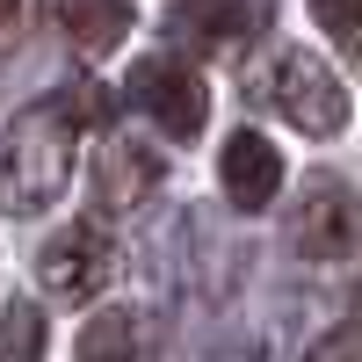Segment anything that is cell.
I'll return each mask as SVG.
<instances>
[{
  "mask_svg": "<svg viewBox=\"0 0 362 362\" xmlns=\"http://www.w3.org/2000/svg\"><path fill=\"white\" fill-rule=\"evenodd\" d=\"M73 167V102H37L22 109L8 138H0V210L8 218H37L58 203Z\"/></svg>",
  "mask_w": 362,
  "mask_h": 362,
  "instance_id": "obj_1",
  "label": "cell"
},
{
  "mask_svg": "<svg viewBox=\"0 0 362 362\" xmlns=\"http://www.w3.org/2000/svg\"><path fill=\"white\" fill-rule=\"evenodd\" d=\"M254 102L290 116V131H305V138H334L348 124V87H341V73H326V58H312V51H276L254 73Z\"/></svg>",
  "mask_w": 362,
  "mask_h": 362,
  "instance_id": "obj_2",
  "label": "cell"
},
{
  "mask_svg": "<svg viewBox=\"0 0 362 362\" xmlns=\"http://www.w3.org/2000/svg\"><path fill=\"white\" fill-rule=\"evenodd\" d=\"M290 247L305 261H341L348 247H362V196L334 174H312L290 210Z\"/></svg>",
  "mask_w": 362,
  "mask_h": 362,
  "instance_id": "obj_3",
  "label": "cell"
},
{
  "mask_svg": "<svg viewBox=\"0 0 362 362\" xmlns=\"http://www.w3.org/2000/svg\"><path fill=\"white\" fill-rule=\"evenodd\" d=\"M124 95H131V109H138V116H153V124H160L167 138H181V145H189V138L203 131V116H210L203 80H196L189 66H181V58H160V51L131 66Z\"/></svg>",
  "mask_w": 362,
  "mask_h": 362,
  "instance_id": "obj_4",
  "label": "cell"
},
{
  "mask_svg": "<svg viewBox=\"0 0 362 362\" xmlns=\"http://www.w3.org/2000/svg\"><path fill=\"white\" fill-rule=\"evenodd\" d=\"M109 276H116V247H109L95 225H66L37 254V283L58 297V305H87V297H102Z\"/></svg>",
  "mask_w": 362,
  "mask_h": 362,
  "instance_id": "obj_5",
  "label": "cell"
},
{
  "mask_svg": "<svg viewBox=\"0 0 362 362\" xmlns=\"http://www.w3.org/2000/svg\"><path fill=\"white\" fill-rule=\"evenodd\" d=\"M261 29H268V0H181V8L167 15V37L203 51V58L247 51Z\"/></svg>",
  "mask_w": 362,
  "mask_h": 362,
  "instance_id": "obj_6",
  "label": "cell"
},
{
  "mask_svg": "<svg viewBox=\"0 0 362 362\" xmlns=\"http://www.w3.org/2000/svg\"><path fill=\"white\" fill-rule=\"evenodd\" d=\"M80 362H167V319L145 305H116L80 326Z\"/></svg>",
  "mask_w": 362,
  "mask_h": 362,
  "instance_id": "obj_7",
  "label": "cell"
},
{
  "mask_svg": "<svg viewBox=\"0 0 362 362\" xmlns=\"http://www.w3.org/2000/svg\"><path fill=\"white\" fill-rule=\"evenodd\" d=\"M218 181H225L232 210H268L283 189V153L261 131H232V145L218 153Z\"/></svg>",
  "mask_w": 362,
  "mask_h": 362,
  "instance_id": "obj_8",
  "label": "cell"
},
{
  "mask_svg": "<svg viewBox=\"0 0 362 362\" xmlns=\"http://www.w3.org/2000/svg\"><path fill=\"white\" fill-rule=\"evenodd\" d=\"M44 15H51L58 37L73 51H87V58H102V51H116L131 37V0H44Z\"/></svg>",
  "mask_w": 362,
  "mask_h": 362,
  "instance_id": "obj_9",
  "label": "cell"
},
{
  "mask_svg": "<svg viewBox=\"0 0 362 362\" xmlns=\"http://www.w3.org/2000/svg\"><path fill=\"white\" fill-rule=\"evenodd\" d=\"M153 189H160V160L145 153V145L109 138L102 153H95V203L102 210H138Z\"/></svg>",
  "mask_w": 362,
  "mask_h": 362,
  "instance_id": "obj_10",
  "label": "cell"
},
{
  "mask_svg": "<svg viewBox=\"0 0 362 362\" xmlns=\"http://www.w3.org/2000/svg\"><path fill=\"white\" fill-rule=\"evenodd\" d=\"M37 348H44V312L8 305L0 312V362H37Z\"/></svg>",
  "mask_w": 362,
  "mask_h": 362,
  "instance_id": "obj_11",
  "label": "cell"
},
{
  "mask_svg": "<svg viewBox=\"0 0 362 362\" xmlns=\"http://www.w3.org/2000/svg\"><path fill=\"white\" fill-rule=\"evenodd\" d=\"M312 15L341 51H362V0H312Z\"/></svg>",
  "mask_w": 362,
  "mask_h": 362,
  "instance_id": "obj_12",
  "label": "cell"
},
{
  "mask_svg": "<svg viewBox=\"0 0 362 362\" xmlns=\"http://www.w3.org/2000/svg\"><path fill=\"white\" fill-rule=\"evenodd\" d=\"M305 362H362V319L334 326V334H319V348H312Z\"/></svg>",
  "mask_w": 362,
  "mask_h": 362,
  "instance_id": "obj_13",
  "label": "cell"
},
{
  "mask_svg": "<svg viewBox=\"0 0 362 362\" xmlns=\"http://www.w3.org/2000/svg\"><path fill=\"white\" fill-rule=\"evenodd\" d=\"M210 362H268V348H261V341H239V348H218Z\"/></svg>",
  "mask_w": 362,
  "mask_h": 362,
  "instance_id": "obj_14",
  "label": "cell"
}]
</instances>
